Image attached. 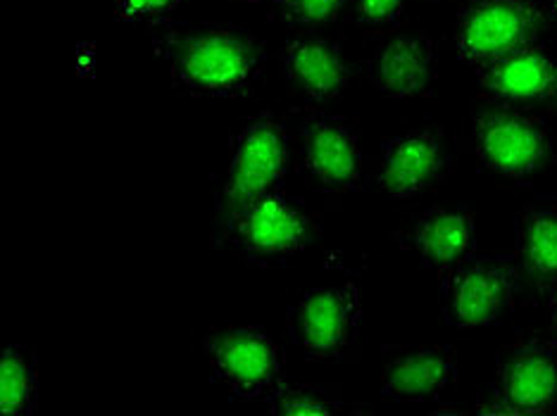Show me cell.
Returning <instances> with one entry per match:
<instances>
[{
	"label": "cell",
	"mask_w": 557,
	"mask_h": 416,
	"mask_svg": "<svg viewBox=\"0 0 557 416\" xmlns=\"http://www.w3.org/2000/svg\"><path fill=\"white\" fill-rule=\"evenodd\" d=\"M176 91L194 98H244L258 86L268 50L258 34L232 22H198L153 31Z\"/></svg>",
	"instance_id": "obj_1"
},
{
	"label": "cell",
	"mask_w": 557,
	"mask_h": 416,
	"mask_svg": "<svg viewBox=\"0 0 557 416\" xmlns=\"http://www.w3.org/2000/svg\"><path fill=\"white\" fill-rule=\"evenodd\" d=\"M472 146L481 165L512 184L534 181L557 160V138L546 119L491 96L472 110Z\"/></svg>",
	"instance_id": "obj_2"
},
{
	"label": "cell",
	"mask_w": 557,
	"mask_h": 416,
	"mask_svg": "<svg viewBox=\"0 0 557 416\" xmlns=\"http://www.w3.org/2000/svg\"><path fill=\"white\" fill-rule=\"evenodd\" d=\"M290 167V134L272 112L250 117L232 136L224 181L214 198L212 236L252 200L282 188Z\"/></svg>",
	"instance_id": "obj_3"
},
{
	"label": "cell",
	"mask_w": 557,
	"mask_h": 416,
	"mask_svg": "<svg viewBox=\"0 0 557 416\" xmlns=\"http://www.w3.org/2000/svg\"><path fill=\"white\" fill-rule=\"evenodd\" d=\"M318 236V219L276 188L240 207L222 231L212 236V243L230 245L240 260L256 267H278L298 257Z\"/></svg>",
	"instance_id": "obj_4"
},
{
	"label": "cell",
	"mask_w": 557,
	"mask_h": 416,
	"mask_svg": "<svg viewBox=\"0 0 557 416\" xmlns=\"http://www.w3.org/2000/svg\"><path fill=\"white\" fill-rule=\"evenodd\" d=\"M519 291L522 269L515 255H474L441 274V314L455 329H484L508 317Z\"/></svg>",
	"instance_id": "obj_5"
},
{
	"label": "cell",
	"mask_w": 557,
	"mask_h": 416,
	"mask_svg": "<svg viewBox=\"0 0 557 416\" xmlns=\"http://www.w3.org/2000/svg\"><path fill=\"white\" fill-rule=\"evenodd\" d=\"M548 22L543 0H470L453 27L455 55L479 67L515 50L541 46Z\"/></svg>",
	"instance_id": "obj_6"
},
{
	"label": "cell",
	"mask_w": 557,
	"mask_h": 416,
	"mask_svg": "<svg viewBox=\"0 0 557 416\" xmlns=\"http://www.w3.org/2000/svg\"><path fill=\"white\" fill-rule=\"evenodd\" d=\"M208 369L238 400H268L284 381L286 352L262 326H220L202 338Z\"/></svg>",
	"instance_id": "obj_7"
},
{
	"label": "cell",
	"mask_w": 557,
	"mask_h": 416,
	"mask_svg": "<svg viewBox=\"0 0 557 416\" xmlns=\"http://www.w3.org/2000/svg\"><path fill=\"white\" fill-rule=\"evenodd\" d=\"M362 298L356 283L320 286L286 310L288 340L314 362H338L358 348Z\"/></svg>",
	"instance_id": "obj_8"
},
{
	"label": "cell",
	"mask_w": 557,
	"mask_h": 416,
	"mask_svg": "<svg viewBox=\"0 0 557 416\" xmlns=\"http://www.w3.org/2000/svg\"><path fill=\"white\" fill-rule=\"evenodd\" d=\"M557 409V343L522 336L496 355L493 383L479 398L486 414H546Z\"/></svg>",
	"instance_id": "obj_9"
},
{
	"label": "cell",
	"mask_w": 557,
	"mask_h": 416,
	"mask_svg": "<svg viewBox=\"0 0 557 416\" xmlns=\"http://www.w3.org/2000/svg\"><path fill=\"white\" fill-rule=\"evenodd\" d=\"M300 160L322 193H358L367 184L358 126L346 117L312 112L298 126Z\"/></svg>",
	"instance_id": "obj_10"
},
{
	"label": "cell",
	"mask_w": 557,
	"mask_h": 416,
	"mask_svg": "<svg viewBox=\"0 0 557 416\" xmlns=\"http://www.w3.org/2000/svg\"><path fill=\"white\" fill-rule=\"evenodd\" d=\"M453 172V155L434 129H410L386 138L379 153L376 184L394 200H412L441 186Z\"/></svg>",
	"instance_id": "obj_11"
},
{
	"label": "cell",
	"mask_w": 557,
	"mask_h": 416,
	"mask_svg": "<svg viewBox=\"0 0 557 416\" xmlns=\"http://www.w3.org/2000/svg\"><path fill=\"white\" fill-rule=\"evenodd\" d=\"M364 77L388 98H420L438 79L436 46L426 34H398L367 60Z\"/></svg>",
	"instance_id": "obj_12"
},
{
	"label": "cell",
	"mask_w": 557,
	"mask_h": 416,
	"mask_svg": "<svg viewBox=\"0 0 557 416\" xmlns=\"http://www.w3.org/2000/svg\"><path fill=\"white\" fill-rule=\"evenodd\" d=\"M458 381V360L448 345L400 348L391 355L379 378V393L394 402H434Z\"/></svg>",
	"instance_id": "obj_13"
},
{
	"label": "cell",
	"mask_w": 557,
	"mask_h": 416,
	"mask_svg": "<svg viewBox=\"0 0 557 416\" xmlns=\"http://www.w3.org/2000/svg\"><path fill=\"white\" fill-rule=\"evenodd\" d=\"M282 77L312 105H322L346 93L352 72L344 48L322 36H294L278 53Z\"/></svg>",
	"instance_id": "obj_14"
},
{
	"label": "cell",
	"mask_w": 557,
	"mask_h": 416,
	"mask_svg": "<svg viewBox=\"0 0 557 416\" xmlns=\"http://www.w3.org/2000/svg\"><path fill=\"white\" fill-rule=\"evenodd\" d=\"M474 72L479 86L505 103L529 105L557 96V58L541 46L484 62Z\"/></svg>",
	"instance_id": "obj_15"
},
{
	"label": "cell",
	"mask_w": 557,
	"mask_h": 416,
	"mask_svg": "<svg viewBox=\"0 0 557 416\" xmlns=\"http://www.w3.org/2000/svg\"><path fill=\"white\" fill-rule=\"evenodd\" d=\"M410 250L426 269L446 274L476 255V219L467 207L426 210L408 236Z\"/></svg>",
	"instance_id": "obj_16"
},
{
	"label": "cell",
	"mask_w": 557,
	"mask_h": 416,
	"mask_svg": "<svg viewBox=\"0 0 557 416\" xmlns=\"http://www.w3.org/2000/svg\"><path fill=\"white\" fill-rule=\"evenodd\" d=\"M515 260L543 295L557 286V200H536L519 214Z\"/></svg>",
	"instance_id": "obj_17"
},
{
	"label": "cell",
	"mask_w": 557,
	"mask_h": 416,
	"mask_svg": "<svg viewBox=\"0 0 557 416\" xmlns=\"http://www.w3.org/2000/svg\"><path fill=\"white\" fill-rule=\"evenodd\" d=\"M39 405V360L27 345H10L0 355V409L29 416Z\"/></svg>",
	"instance_id": "obj_18"
},
{
	"label": "cell",
	"mask_w": 557,
	"mask_h": 416,
	"mask_svg": "<svg viewBox=\"0 0 557 416\" xmlns=\"http://www.w3.org/2000/svg\"><path fill=\"white\" fill-rule=\"evenodd\" d=\"M272 414L282 416H334L346 409L344 395L336 388L312 383H286L276 386L274 393L264 400Z\"/></svg>",
	"instance_id": "obj_19"
},
{
	"label": "cell",
	"mask_w": 557,
	"mask_h": 416,
	"mask_svg": "<svg viewBox=\"0 0 557 416\" xmlns=\"http://www.w3.org/2000/svg\"><path fill=\"white\" fill-rule=\"evenodd\" d=\"M410 0H350V20L362 31L384 34L400 27Z\"/></svg>",
	"instance_id": "obj_20"
},
{
	"label": "cell",
	"mask_w": 557,
	"mask_h": 416,
	"mask_svg": "<svg viewBox=\"0 0 557 416\" xmlns=\"http://www.w3.org/2000/svg\"><path fill=\"white\" fill-rule=\"evenodd\" d=\"M276 12L290 27H322L336 22L350 0H274Z\"/></svg>",
	"instance_id": "obj_21"
},
{
	"label": "cell",
	"mask_w": 557,
	"mask_h": 416,
	"mask_svg": "<svg viewBox=\"0 0 557 416\" xmlns=\"http://www.w3.org/2000/svg\"><path fill=\"white\" fill-rule=\"evenodd\" d=\"M184 3L186 0H115V17L132 24H160Z\"/></svg>",
	"instance_id": "obj_22"
},
{
	"label": "cell",
	"mask_w": 557,
	"mask_h": 416,
	"mask_svg": "<svg viewBox=\"0 0 557 416\" xmlns=\"http://www.w3.org/2000/svg\"><path fill=\"white\" fill-rule=\"evenodd\" d=\"M546 300H548V305H546V314H548V329H550V333L555 336V340H557V286L553 288V291H548L546 293Z\"/></svg>",
	"instance_id": "obj_23"
},
{
	"label": "cell",
	"mask_w": 557,
	"mask_h": 416,
	"mask_svg": "<svg viewBox=\"0 0 557 416\" xmlns=\"http://www.w3.org/2000/svg\"><path fill=\"white\" fill-rule=\"evenodd\" d=\"M548 12H550V20L557 24V0H550V3H548Z\"/></svg>",
	"instance_id": "obj_24"
}]
</instances>
